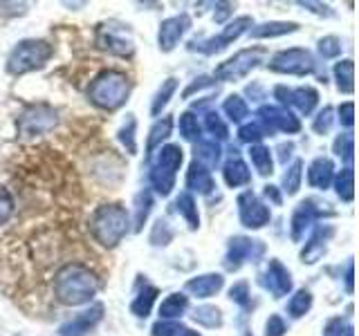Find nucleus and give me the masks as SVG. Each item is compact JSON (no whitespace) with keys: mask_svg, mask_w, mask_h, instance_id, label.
I'll use <instances>...</instances> for the list:
<instances>
[{"mask_svg":"<svg viewBox=\"0 0 359 336\" xmlns=\"http://www.w3.org/2000/svg\"><path fill=\"white\" fill-rule=\"evenodd\" d=\"M99 291V278L81 262H67L54 276V296L67 307L86 305Z\"/></svg>","mask_w":359,"mask_h":336,"instance_id":"obj_1","label":"nucleus"},{"mask_svg":"<svg viewBox=\"0 0 359 336\" xmlns=\"http://www.w3.org/2000/svg\"><path fill=\"white\" fill-rule=\"evenodd\" d=\"M130 94V78L119 70H104L93 78L88 88V101L93 106L115 112L128 101Z\"/></svg>","mask_w":359,"mask_h":336,"instance_id":"obj_2","label":"nucleus"},{"mask_svg":"<svg viewBox=\"0 0 359 336\" xmlns=\"http://www.w3.org/2000/svg\"><path fill=\"white\" fill-rule=\"evenodd\" d=\"M128 224H130L128 211L121 204H104L90 216L88 227H90V233H93V238L101 246L112 249V246H117L123 240V235L128 233Z\"/></svg>","mask_w":359,"mask_h":336,"instance_id":"obj_3","label":"nucleus"},{"mask_svg":"<svg viewBox=\"0 0 359 336\" xmlns=\"http://www.w3.org/2000/svg\"><path fill=\"white\" fill-rule=\"evenodd\" d=\"M54 56V45L43 38H27L20 41L14 50H11L7 59V72L14 76H22L27 72L41 70Z\"/></svg>","mask_w":359,"mask_h":336,"instance_id":"obj_4","label":"nucleus"},{"mask_svg":"<svg viewBox=\"0 0 359 336\" xmlns=\"http://www.w3.org/2000/svg\"><path fill=\"white\" fill-rule=\"evenodd\" d=\"M182 148L175 144H166L160 148V153H157L155 162L151 166V173H149V179L153 188L160 193L162 197L171 195V190L175 186V177H177V171L180 166H182Z\"/></svg>","mask_w":359,"mask_h":336,"instance_id":"obj_5","label":"nucleus"},{"mask_svg":"<svg viewBox=\"0 0 359 336\" xmlns=\"http://www.w3.org/2000/svg\"><path fill=\"white\" fill-rule=\"evenodd\" d=\"M265 59V50L263 48H250V50H241L238 54H233L231 59H227L224 63H220L213 72V78L216 81H238V78H245L254 67H258Z\"/></svg>","mask_w":359,"mask_h":336,"instance_id":"obj_6","label":"nucleus"},{"mask_svg":"<svg viewBox=\"0 0 359 336\" xmlns=\"http://www.w3.org/2000/svg\"><path fill=\"white\" fill-rule=\"evenodd\" d=\"M314 56L303 48H290L283 52H276L267 67L276 74H290V76H306L314 72Z\"/></svg>","mask_w":359,"mask_h":336,"instance_id":"obj_7","label":"nucleus"},{"mask_svg":"<svg viewBox=\"0 0 359 336\" xmlns=\"http://www.w3.org/2000/svg\"><path fill=\"white\" fill-rule=\"evenodd\" d=\"M56 126V110L48 104H32L18 117V130L27 137L45 134Z\"/></svg>","mask_w":359,"mask_h":336,"instance_id":"obj_8","label":"nucleus"},{"mask_svg":"<svg viewBox=\"0 0 359 336\" xmlns=\"http://www.w3.org/2000/svg\"><path fill=\"white\" fill-rule=\"evenodd\" d=\"M250 27H252V18L250 16H238L236 20H231L229 25L218 34V36H211V38H205V41H194L189 45V50H196V52H202V54H216V52L227 48V45H231L233 41H238Z\"/></svg>","mask_w":359,"mask_h":336,"instance_id":"obj_9","label":"nucleus"},{"mask_svg":"<svg viewBox=\"0 0 359 336\" xmlns=\"http://www.w3.org/2000/svg\"><path fill=\"white\" fill-rule=\"evenodd\" d=\"M256 123L263 128L265 134H274V132H287V134H294L301 130V121L292 115L287 108H280V106H261L256 112Z\"/></svg>","mask_w":359,"mask_h":336,"instance_id":"obj_10","label":"nucleus"},{"mask_svg":"<svg viewBox=\"0 0 359 336\" xmlns=\"http://www.w3.org/2000/svg\"><path fill=\"white\" fill-rule=\"evenodd\" d=\"M95 43L99 50L117 54V56H130L135 52V45L130 38V31L123 25H115V22H108V25H99Z\"/></svg>","mask_w":359,"mask_h":336,"instance_id":"obj_11","label":"nucleus"},{"mask_svg":"<svg viewBox=\"0 0 359 336\" xmlns=\"http://www.w3.org/2000/svg\"><path fill=\"white\" fill-rule=\"evenodd\" d=\"M323 216H332V209H328L325 202H319V200H314V197L301 202V204L294 209V213H292V220H290V235H292V240L299 242L303 235H306V229L310 227V224L317 218H323Z\"/></svg>","mask_w":359,"mask_h":336,"instance_id":"obj_12","label":"nucleus"},{"mask_svg":"<svg viewBox=\"0 0 359 336\" xmlns=\"http://www.w3.org/2000/svg\"><path fill=\"white\" fill-rule=\"evenodd\" d=\"M236 204H238V220L247 229H263L265 224H269V220H272L269 206L265 202L258 200L252 190L241 193L238 200H236Z\"/></svg>","mask_w":359,"mask_h":336,"instance_id":"obj_13","label":"nucleus"},{"mask_svg":"<svg viewBox=\"0 0 359 336\" xmlns=\"http://www.w3.org/2000/svg\"><path fill=\"white\" fill-rule=\"evenodd\" d=\"M265 251V246L261 240H252L245 238V235H236V238L229 240L227 244V253H224V267L229 272H238V269L247 262V260H256L258 255Z\"/></svg>","mask_w":359,"mask_h":336,"instance_id":"obj_14","label":"nucleus"},{"mask_svg":"<svg viewBox=\"0 0 359 336\" xmlns=\"http://www.w3.org/2000/svg\"><path fill=\"white\" fill-rule=\"evenodd\" d=\"M274 97L278 99L280 108L283 106H294L301 115H312V110L319 104V92L310 85H301L290 90L285 85H276L274 88Z\"/></svg>","mask_w":359,"mask_h":336,"instance_id":"obj_15","label":"nucleus"},{"mask_svg":"<svg viewBox=\"0 0 359 336\" xmlns=\"http://www.w3.org/2000/svg\"><path fill=\"white\" fill-rule=\"evenodd\" d=\"M104 318V305L97 302L90 309L76 314L74 318H70L67 323H63L59 328V336H88L97 328V323Z\"/></svg>","mask_w":359,"mask_h":336,"instance_id":"obj_16","label":"nucleus"},{"mask_svg":"<svg viewBox=\"0 0 359 336\" xmlns=\"http://www.w3.org/2000/svg\"><path fill=\"white\" fill-rule=\"evenodd\" d=\"M189 27H191V18L187 14L171 16V18L162 20L160 31H157V43H160V50L162 52L175 50V45L182 41V36L187 34Z\"/></svg>","mask_w":359,"mask_h":336,"instance_id":"obj_17","label":"nucleus"},{"mask_svg":"<svg viewBox=\"0 0 359 336\" xmlns=\"http://www.w3.org/2000/svg\"><path fill=\"white\" fill-rule=\"evenodd\" d=\"M263 285L272 291L274 298H280V296H287L292 291V274L287 272V267L272 258V260L267 262V272H265V280Z\"/></svg>","mask_w":359,"mask_h":336,"instance_id":"obj_18","label":"nucleus"},{"mask_svg":"<svg viewBox=\"0 0 359 336\" xmlns=\"http://www.w3.org/2000/svg\"><path fill=\"white\" fill-rule=\"evenodd\" d=\"M334 235V229L332 227H319L317 231L312 233V238L306 242V246H303V251H301V260L306 262V265H314L319 260V258L325 253V244H328V240Z\"/></svg>","mask_w":359,"mask_h":336,"instance_id":"obj_19","label":"nucleus"},{"mask_svg":"<svg viewBox=\"0 0 359 336\" xmlns=\"http://www.w3.org/2000/svg\"><path fill=\"white\" fill-rule=\"evenodd\" d=\"M224 287V278L220 274H205V276H196L191 278L184 285V289L189 294H194L198 298H211L216 296L218 291Z\"/></svg>","mask_w":359,"mask_h":336,"instance_id":"obj_20","label":"nucleus"},{"mask_svg":"<svg viewBox=\"0 0 359 336\" xmlns=\"http://www.w3.org/2000/svg\"><path fill=\"white\" fill-rule=\"evenodd\" d=\"M334 179V164L328 157H317L308 168V184L312 188L325 190Z\"/></svg>","mask_w":359,"mask_h":336,"instance_id":"obj_21","label":"nucleus"},{"mask_svg":"<svg viewBox=\"0 0 359 336\" xmlns=\"http://www.w3.org/2000/svg\"><path fill=\"white\" fill-rule=\"evenodd\" d=\"M187 188L194 190V193H200V195L211 193V190L216 188V184H213V177H211L209 168H205L198 162L191 164L189 171H187Z\"/></svg>","mask_w":359,"mask_h":336,"instance_id":"obj_22","label":"nucleus"},{"mask_svg":"<svg viewBox=\"0 0 359 336\" xmlns=\"http://www.w3.org/2000/svg\"><path fill=\"white\" fill-rule=\"evenodd\" d=\"M222 175H224V182H227V186H231V188L250 184V179H252L250 168H247V164L241 160V157H231V160L224 164Z\"/></svg>","mask_w":359,"mask_h":336,"instance_id":"obj_23","label":"nucleus"},{"mask_svg":"<svg viewBox=\"0 0 359 336\" xmlns=\"http://www.w3.org/2000/svg\"><path fill=\"white\" fill-rule=\"evenodd\" d=\"M299 25L297 22H287V20H269L263 22V25H256L254 29H250L252 38H276V36H285V34L297 31Z\"/></svg>","mask_w":359,"mask_h":336,"instance_id":"obj_24","label":"nucleus"},{"mask_svg":"<svg viewBox=\"0 0 359 336\" xmlns=\"http://www.w3.org/2000/svg\"><path fill=\"white\" fill-rule=\"evenodd\" d=\"M157 287L153 285H144V289L137 291V296L133 298L130 302V312L135 314V316H140V318H146L151 314L153 305H155V300H157Z\"/></svg>","mask_w":359,"mask_h":336,"instance_id":"obj_25","label":"nucleus"},{"mask_svg":"<svg viewBox=\"0 0 359 336\" xmlns=\"http://www.w3.org/2000/svg\"><path fill=\"white\" fill-rule=\"evenodd\" d=\"M198 164H202L205 168H216L220 162V146L213 139H200L196 144V160Z\"/></svg>","mask_w":359,"mask_h":336,"instance_id":"obj_26","label":"nucleus"},{"mask_svg":"<svg viewBox=\"0 0 359 336\" xmlns=\"http://www.w3.org/2000/svg\"><path fill=\"white\" fill-rule=\"evenodd\" d=\"M187 307H189V298L184 294L166 296L160 305V321H175L187 312Z\"/></svg>","mask_w":359,"mask_h":336,"instance_id":"obj_27","label":"nucleus"},{"mask_svg":"<svg viewBox=\"0 0 359 336\" xmlns=\"http://www.w3.org/2000/svg\"><path fill=\"white\" fill-rule=\"evenodd\" d=\"M334 81H337V88H339V92L344 94H353L355 90V63L351 59H344L334 65Z\"/></svg>","mask_w":359,"mask_h":336,"instance_id":"obj_28","label":"nucleus"},{"mask_svg":"<svg viewBox=\"0 0 359 336\" xmlns=\"http://www.w3.org/2000/svg\"><path fill=\"white\" fill-rule=\"evenodd\" d=\"M175 209H177V213L182 216L184 220H187V224H189V229H198L200 227V216H198V204H196V200H194V195L191 193H180L177 197H175Z\"/></svg>","mask_w":359,"mask_h":336,"instance_id":"obj_29","label":"nucleus"},{"mask_svg":"<svg viewBox=\"0 0 359 336\" xmlns=\"http://www.w3.org/2000/svg\"><path fill=\"white\" fill-rule=\"evenodd\" d=\"M250 160H252V166L256 168L258 175H272L274 171V162H272V153H269L267 146H261V144H254L250 146Z\"/></svg>","mask_w":359,"mask_h":336,"instance_id":"obj_30","label":"nucleus"},{"mask_svg":"<svg viewBox=\"0 0 359 336\" xmlns=\"http://www.w3.org/2000/svg\"><path fill=\"white\" fill-rule=\"evenodd\" d=\"M222 110L233 123H241L250 117V106H247V101L241 94H229L227 99H224Z\"/></svg>","mask_w":359,"mask_h":336,"instance_id":"obj_31","label":"nucleus"},{"mask_svg":"<svg viewBox=\"0 0 359 336\" xmlns=\"http://www.w3.org/2000/svg\"><path fill=\"white\" fill-rule=\"evenodd\" d=\"M173 130V119L171 117H162L160 121H155V126L149 132V141H146V150L153 153L157 146L162 148V141L168 139V134Z\"/></svg>","mask_w":359,"mask_h":336,"instance_id":"obj_32","label":"nucleus"},{"mask_svg":"<svg viewBox=\"0 0 359 336\" xmlns=\"http://www.w3.org/2000/svg\"><path fill=\"white\" fill-rule=\"evenodd\" d=\"M334 190L341 202H353L355 197V173L351 166L341 168V173L334 179Z\"/></svg>","mask_w":359,"mask_h":336,"instance_id":"obj_33","label":"nucleus"},{"mask_svg":"<svg viewBox=\"0 0 359 336\" xmlns=\"http://www.w3.org/2000/svg\"><path fill=\"white\" fill-rule=\"evenodd\" d=\"M175 90H177V78H166V81L162 83V88L157 90L155 97H153V104H151L153 117H157L168 106V101H171V97L175 94Z\"/></svg>","mask_w":359,"mask_h":336,"instance_id":"obj_34","label":"nucleus"},{"mask_svg":"<svg viewBox=\"0 0 359 336\" xmlns=\"http://www.w3.org/2000/svg\"><path fill=\"white\" fill-rule=\"evenodd\" d=\"M310 307H312V294L308 289H297L294 296L287 300V314L294 318L306 316V314L310 312Z\"/></svg>","mask_w":359,"mask_h":336,"instance_id":"obj_35","label":"nucleus"},{"mask_svg":"<svg viewBox=\"0 0 359 336\" xmlns=\"http://www.w3.org/2000/svg\"><path fill=\"white\" fill-rule=\"evenodd\" d=\"M151 206H153L151 190H142V193H137V197H135V231H142L144 222L151 213Z\"/></svg>","mask_w":359,"mask_h":336,"instance_id":"obj_36","label":"nucleus"},{"mask_svg":"<svg viewBox=\"0 0 359 336\" xmlns=\"http://www.w3.org/2000/svg\"><path fill=\"white\" fill-rule=\"evenodd\" d=\"M301 179H303V162L294 160L292 166H287V171L283 175V190L287 195H297L301 188Z\"/></svg>","mask_w":359,"mask_h":336,"instance_id":"obj_37","label":"nucleus"},{"mask_svg":"<svg viewBox=\"0 0 359 336\" xmlns=\"http://www.w3.org/2000/svg\"><path fill=\"white\" fill-rule=\"evenodd\" d=\"M194 321L205 325V328H220L222 325V314L213 305H202L194 312Z\"/></svg>","mask_w":359,"mask_h":336,"instance_id":"obj_38","label":"nucleus"},{"mask_svg":"<svg viewBox=\"0 0 359 336\" xmlns=\"http://www.w3.org/2000/svg\"><path fill=\"white\" fill-rule=\"evenodd\" d=\"M177 128H180V134H182L184 139L194 141L200 137V126H198V117L194 112H184V115H180V121H177Z\"/></svg>","mask_w":359,"mask_h":336,"instance_id":"obj_39","label":"nucleus"},{"mask_svg":"<svg viewBox=\"0 0 359 336\" xmlns=\"http://www.w3.org/2000/svg\"><path fill=\"white\" fill-rule=\"evenodd\" d=\"M205 128L213 134V141H216V139H227V137H229L227 123L222 121V117L218 115V112H207V117H205Z\"/></svg>","mask_w":359,"mask_h":336,"instance_id":"obj_40","label":"nucleus"},{"mask_svg":"<svg viewBox=\"0 0 359 336\" xmlns=\"http://www.w3.org/2000/svg\"><path fill=\"white\" fill-rule=\"evenodd\" d=\"M355 139H353V132H341L339 137L334 139V155L337 157H344V160L351 164L353 162V153H355Z\"/></svg>","mask_w":359,"mask_h":336,"instance_id":"obj_41","label":"nucleus"},{"mask_svg":"<svg viewBox=\"0 0 359 336\" xmlns=\"http://www.w3.org/2000/svg\"><path fill=\"white\" fill-rule=\"evenodd\" d=\"M135 126H137V123H135V119L130 115L128 121L119 128V141L123 144V148H126L130 155L137 153V141H135Z\"/></svg>","mask_w":359,"mask_h":336,"instance_id":"obj_42","label":"nucleus"},{"mask_svg":"<svg viewBox=\"0 0 359 336\" xmlns=\"http://www.w3.org/2000/svg\"><path fill=\"white\" fill-rule=\"evenodd\" d=\"M332 123H334V110L330 106H325L317 115V119H314L312 128H314V132H317V134H328L330 128H332Z\"/></svg>","mask_w":359,"mask_h":336,"instance_id":"obj_43","label":"nucleus"},{"mask_svg":"<svg viewBox=\"0 0 359 336\" xmlns=\"http://www.w3.org/2000/svg\"><path fill=\"white\" fill-rule=\"evenodd\" d=\"M238 137H241V141L254 146V144H258V141L265 137V132H263V128L258 126L256 121H250V123H245V126H241Z\"/></svg>","mask_w":359,"mask_h":336,"instance_id":"obj_44","label":"nucleus"},{"mask_svg":"<svg viewBox=\"0 0 359 336\" xmlns=\"http://www.w3.org/2000/svg\"><path fill=\"white\" fill-rule=\"evenodd\" d=\"M229 298L233 300V302H238V305L243 307V309H250L252 307V296H250V285L245 283H236L231 289H229Z\"/></svg>","mask_w":359,"mask_h":336,"instance_id":"obj_45","label":"nucleus"},{"mask_svg":"<svg viewBox=\"0 0 359 336\" xmlns=\"http://www.w3.org/2000/svg\"><path fill=\"white\" fill-rule=\"evenodd\" d=\"M173 240V229L168 227L166 220H157L155 227H153V233H151V242L153 244H168Z\"/></svg>","mask_w":359,"mask_h":336,"instance_id":"obj_46","label":"nucleus"},{"mask_svg":"<svg viewBox=\"0 0 359 336\" xmlns=\"http://www.w3.org/2000/svg\"><path fill=\"white\" fill-rule=\"evenodd\" d=\"M184 332V328L177 321H160L153 325L151 336H180Z\"/></svg>","mask_w":359,"mask_h":336,"instance_id":"obj_47","label":"nucleus"},{"mask_svg":"<svg viewBox=\"0 0 359 336\" xmlns=\"http://www.w3.org/2000/svg\"><path fill=\"white\" fill-rule=\"evenodd\" d=\"M319 52L323 59H334V56L341 54V41L337 36H323L319 41Z\"/></svg>","mask_w":359,"mask_h":336,"instance_id":"obj_48","label":"nucleus"},{"mask_svg":"<svg viewBox=\"0 0 359 336\" xmlns=\"http://www.w3.org/2000/svg\"><path fill=\"white\" fill-rule=\"evenodd\" d=\"M11 213H14V197L5 186H0V224H5Z\"/></svg>","mask_w":359,"mask_h":336,"instance_id":"obj_49","label":"nucleus"},{"mask_svg":"<svg viewBox=\"0 0 359 336\" xmlns=\"http://www.w3.org/2000/svg\"><path fill=\"white\" fill-rule=\"evenodd\" d=\"M287 332L285 321L278 316V314H272L265 323V336H283Z\"/></svg>","mask_w":359,"mask_h":336,"instance_id":"obj_50","label":"nucleus"},{"mask_svg":"<svg viewBox=\"0 0 359 336\" xmlns=\"http://www.w3.org/2000/svg\"><path fill=\"white\" fill-rule=\"evenodd\" d=\"M325 336H353V330L346 328L341 318H332L325 325Z\"/></svg>","mask_w":359,"mask_h":336,"instance_id":"obj_51","label":"nucleus"},{"mask_svg":"<svg viewBox=\"0 0 359 336\" xmlns=\"http://www.w3.org/2000/svg\"><path fill=\"white\" fill-rule=\"evenodd\" d=\"M339 121H341V126L353 128V123H355V106H353V101H346V104L339 106Z\"/></svg>","mask_w":359,"mask_h":336,"instance_id":"obj_52","label":"nucleus"},{"mask_svg":"<svg viewBox=\"0 0 359 336\" xmlns=\"http://www.w3.org/2000/svg\"><path fill=\"white\" fill-rule=\"evenodd\" d=\"M213 85V78H209V76H200V78H196L194 83H191L184 92H182V97L184 99H189L194 92H200V90H205V88H211Z\"/></svg>","mask_w":359,"mask_h":336,"instance_id":"obj_53","label":"nucleus"},{"mask_svg":"<svg viewBox=\"0 0 359 336\" xmlns=\"http://www.w3.org/2000/svg\"><path fill=\"white\" fill-rule=\"evenodd\" d=\"M301 7H314L310 11H314V14H319V16H332V11L328 5H321V3H299Z\"/></svg>","mask_w":359,"mask_h":336,"instance_id":"obj_54","label":"nucleus"},{"mask_svg":"<svg viewBox=\"0 0 359 336\" xmlns=\"http://www.w3.org/2000/svg\"><path fill=\"white\" fill-rule=\"evenodd\" d=\"M263 193H265V197H267V200H272L274 204H280V202H283V197H280V193H278V188H276V186H272V184H267Z\"/></svg>","mask_w":359,"mask_h":336,"instance_id":"obj_55","label":"nucleus"},{"mask_svg":"<svg viewBox=\"0 0 359 336\" xmlns=\"http://www.w3.org/2000/svg\"><path fill=\"white\" fill-rule=\"evenodd\" d=\"M346 289H348V294H353V262H348V272H346Z\"/></svg>","mask_w":359,"mask_h":336,"instance_id":"obj_56","label":"nucleus"},{"mask_svg":"<svg viewBox=\"0 0 359 336\" xmlns=\"http://www.w3.org/2000/svg\"><path fill=\"white\" fill-rule=\"evenodd\" d=\"M180 336H200V332H194V330H184Z\"/></svg>","mask_w":359,"mask_h":336,"instance_id":"obj_57","label":"nucleus"}]
</instances>
